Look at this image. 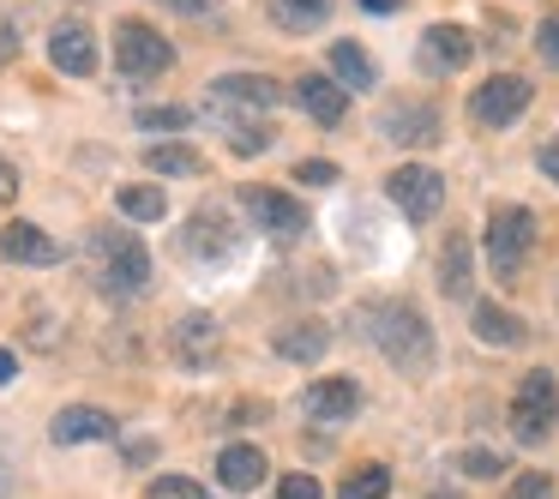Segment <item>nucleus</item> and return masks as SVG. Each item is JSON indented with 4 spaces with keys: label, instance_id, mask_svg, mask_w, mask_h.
Segmentation results:
<instances>
[{
    "label": "nucleus",
    "instance_id": "obj_24",
    "mask_svg": "<svg viewBox=\"0 0 559 499\" xmlns=\"http://www.w3.org/2000/svg\"><path fill=\"white\" fill-rule=\"evenodd\" d=\"M331 73H337L343 91H373L379 67L367 61V49H355V43H331Z\"/></svg>",
    "mask_w": 559,
    "mask_h": 499
},
{
    "label": "nucleus",
    "instance_id": "obj_9",
    "mask_svg": "<svg viewBox=\"0 0 559 499\" xmlns=\"http://www.w3.org/2000/svg\"><path fill=\"white\" fill-rule=\"evenodd\" d=\"M181 247L193 259H205V265H223V259L241 247V229H235L229 205H199L193 217H187V229H181Z\"/></svg>",
    "mask_w": 559,
    "mask_h": 499
},
{
    "label": "nucleus",
    "instance_id": "obj_23",
    "mask_svg": "<svg viewBox=\"0 0 559 499\" xmlns=\"http://www.w3.org/2000/svg\"><path fill=\"white\" fill-rule=\"evenodd\" d=\"M265 13H271V25H277V31H289V37H307V31L325 25L331 0H265Z\"/></svg>",
    "mask_w": 559,
    "mask_h": 499
},
{
    "label": "nucleus",
    "instance_id": "obj_1",
    "mask_svg": "<svg viewBox=\"0 0 559 499\" xmlns=\"http://www.w3.org/2000/svg\"><path fill=\"white\" fill-rule=\"evenodd\" d=\"M355 331L397 367L403 379H427L439 367V337L427 325V313L403 295H379V301H361L355 307Z\"/></svg>",
    "mask_w": 559,
    "mask_h": 499
},
{
    "label": "nucleus",
    "instance_id": "obj_12",
    "mask_svg": "<svg viewBox=\"0 0 559 499\" xmlns=\"http://www.w3.org/2000/svg\"><path fill=\"white\" fill-rule=\"evenodd\" d=\"M385 139L391 145H403V151H415V145H439V139H445V121H439V109L433 103H391L385 109Z\"/></svg>",
    "mask_w": 559,
    "mask_h": 499
},
{
    "label": "nucleus",
    "instance_id": "obj_16",
    "mask_svg": "<svg viewBox=\"0 0 559 499\" xmlns=\"http://www.w3.org/2000/svg\"><path fill=\"white\" fill-rule=\"evenodd\" d=\"M0 253L13 259V265H61L67 259V247L55 241L49 229H37V223H7V229H0Z\"/></svg>",
    "mask_w": 559,
    "mask_h": 499
},
{
    "label": "nucleus",
    "instance_id": "obj_10",
    "mask_svg": "<svg viewBox=\"0 0 559 499\" xmlns=\"http://www.w3.org/2000/svg\"><path fill=\"white\" fill-rule=\"evenodd\" d=\"M535 103V85L530 79H518V73H493L487 85H475V97H469V115L481 127H511L523 109Z\"/></svg>",
    "mask_w": 559,
    "mask_h": 499
},
{
    "label": "nucleus",
    "instance_id": "obj_26",
    "mask_svg": "<svg viewBox=\"0 0 559 499\" xmlns=\"http://www.w3.org/2000/svg\"><path fill=\"white\" fill-rule=\"evenodd\" d=\"M145 169L151 175H181V181H193V175H205V157H199L193 145H151L145 151Z\"/></svg>",
    "mask_w": 559,
    "mask_h": 499
},
{
    "label": "nucleus",
    "instance_id": "obj_13",
    "mask_svg": "<svg viewBox=\"0 0 559 499\" xmlns=\"http://www.w3.org/2000/svg\"><path fill=\"white\" fill-rule=\"evenodd\" d=\"M301 409H307V421H325V427L355 421L361 415V385L355 379H313L301 391Z\"/></svg>",
    "mask_w": 559,
    "mask_h": 499
},
{
    "label": "nucleus",
    "instance_id": "obj_2",
    "mask_svg": "<svg viewBox=\"0 0 559 499\" xmlns=\"http://www.w3.org/2000/svg\"><path fill=\"white\" fill-rule=\"evenodd\" d=\"M91 277L109 301H133L151 289V253L133 229H91Z\"/></svg>",
    "mask_w": 559,
    "mask_h": 499
},
{
    "label": "nucleus",
    "instance_id": "obj_7",
    "mask_svg": "<svg viewBox=\"0 0 559 499\" xmlns=\"http://www.w3.org/2000/svg\"><path fill=\"white\" fill-rule=\"evenodd\" d=\"M283 85L265 73H223L211 79V115H229V121H259V115H277Z\"/></svg>",
    "mask_w": 559,
    "mask_h": 499
},
{
    "label": "nucleus",
    "instance_id": "obj_43",
    "mask_svg": "<svg viewBox=\"0 0 559 499\" xmlns=\"http://www.w3.org/2000/svg\"><path fill=\"white\" fill-rule=\"evenodd\" d=\"M0 494H7V482H0Z\"/></svg>",
    "mask_w": 559,
    "mask_h": 499
},
{
    "label": "nucleus",
    "instance_id": "obj_4",
    "mask_svg": "<svg viewBox=\"0 0 559 499\" xmlns=\"http://www.w3.org/2000/svg\"><path fill=\"white\" fill-rule=\"evenodd\" d=\"M169 67H175V43L157 25H145V19H121L115 25V73L121 79L145 85V79H163Z\"/></svg>",
    "mask_w": 559,
    "mask_h": 499
},
{
    "label": "nucleus",
    "instance_id": "obj_28",
    "mask_svg": "<svg viewBox=\"0 0 559 499\" xmlns=\"http://www.w3.org/2000/svg\"><path fill=\"white\" fill-rule=\"evenodd\" d=\"M271 127L265 121H229V151L235 157H259V151H271Z\"/></svg>",
    "mask_w": 559,
    "mask_h": 499
},
{
    "label": "nucleus",
    "instance_id": "obj_30",
    "mask_svg": "<svg viewBox=\"0 0 559 499\" xmlns=\"http://www.w3.org/2000/svg\"><path fill=\"white\" fill-rule=\"evenodd\" d=\"M457 470L469 475V482H493V475L506 470V458H499V451H487V445H469V451L457 458Z\"/></svg>",
    "mask_w": 559,
    "mask_h": 499
},
{
    "label": "nucleus",
    "instance_id": "obj_40",
    "mask_svg": "<svg viewBox=\"0 0 559 499\" xmlns=\"http://www.w3.org/2000/svg\"><path fill=\"white\" fill-rule=\"evenodd\" d=\"M13 55H19V37H13V25L0 19V61H13Z\"/></svg>",
    "mask_w": 559,
    "mask_h": 499
},
{
    "label": "nucleus",
    "instance_id": "obj_27",
    "mask_svg": "<svg viewBox=\"0 0 559 499\" xmlns=\"http://www.w3.org/2000/svg\"><path fill=\"white\" fill-rule=\"evenodd\" d=\"M337 499H391V470L385 463H361V470H349V482L337 487Z\"/></svg>",
    "mask_w": 559,
    "mask_h": 499
},
{
    "label": "nucleus",
    "instance_id": "obj_38",
    "mask_svg": "<svg viewBox=\"0 0 559 499\" xmlns=\"http://www.w3.org/2000/svg\"><path fill=\"white\" fill-rule=\"evenodd\" d=\"M157 458V445H151V439H127V463H151Z\"/></svg>",
    "mask_w": 559,
    "mask_h": 499
},
{
    "label": "nucleus",
    "instance_id": "obj_11",
    "mask_svg": "<svg viewBox=\"0 0 559 499\" xmlns=\"http://www.w3.org/2000/svg\"><path fill=\"white\" fill-rule=\"evenodd\" d=\"M169 349H175V361H181L187 373H211L217 355H223V325L211 313H181L175 331H169Z\"/></svg>",
    "mask_w": 559,
    "mask_h": 499
},
{
    "label": "nucleus",
    "instance_id": "obj_42",
    "mask_svg": "<svg viewBox=\"0 0 559 499\" xmlns=\"http://www.w3.org/2000/svg\"><path fill=\"white\" fill-rule=\"evenodd\" d=\"M361 13H403V0H355Z\"/></svg>",
    "mask_w": 559,
    "mask_h": 499
},
{
    "label": "nucleus",
    "instance_id": "obj_35",
    "mask_svg": "<svg viewBox=\"0 0 559 499\" xmlns=\"http://www.w3.org/2000/svg\"><path fill=\"white\" fill-rule=\"evenodd\" d=\"M295 181H307V187H331V181H337V163L307 157V163H295Z\"/></svg>",
    "mask_w": 559,
    "mask_h": 499
},
{
    "label": "nucleus",
    "instance_id": "obj_22",
    "mask_svg": "<svg viewBox=\"0 0 559 499\" xmlns=\"http://www.w3.org/2000/svg\"><path fill=\"white\" fill-rule=\"evenodd\" d=\"M469 319H475V337L487 343V349H518L530 331H523V319L518 313H506L499 301H475L469 307Z\"/></svg>",
    "mask_w": 559,
    "mask_h": 499
},
{
    "label": "nucleus",
    "instance_id": "obj_33",
    "mask_svg": "<svg viewBox=\"0 0 559 499\" xmlns=\"http://www.w3.org/2000/svg\"><path fill=\"white\" fill-rule=\"evenodd\" d=\"M506 499H554V475H542V470L518 475V482L506 487Z\"/></svg>",
    "mask_w": 559,
    "mask_h": 499
},
{
    "label": "nucleus",
    "instance_id": "obj_37",
    "mask_svg": "<svg viewBox=\"0 0 559 499\" xmlns=\"http://www.w3.org/2000/svg\"><path fill=\"white\" fill-rule=\"evenodd\" d=\"M13 199H19V169L0 157V205H13Z\"/></svg>",
    "mask_w": 559,
    "mask_h": 499
},
{
    "label": "nucleus",
    "instance_id": "obj_19",
    "mask_svg": "<svg viewBox=\"0 0 559 499\" xmlns=\"http://www.w3.org/2000/svg\"><path fill=\"white\" fill-rule=\"evenodd\" d=\"M475 289V253L463 235H445V247H439V295L445 301H463V295Z\"/></svg>",
    "mask_w": 559,
    "mask_h": 499
},
{
    "label": "nucleus",
    "instance_id": "obj_31",
    "mask_svg": "<svg viewBox=\"0 0 559 499\" xmlns=\"http://www.w3.org/2000/svg\"><path fill=\"white\" fill-rule=\"evenodd\" d=\"M145 499H211L199 482H187V475H157V482L145 487Z\"/></svg>",
    "mask_w": 559,
    "mask_h": 499
},
{
    "label": "nucleus",
    "instance_id": "obj_14",
    "mask_svg": "<svg viewBox=\"0 0 559 499\" xmlns=\"http://www.w3.org/2000/svg\"><path fill=\"white\" fill-rule=\"evenodd\" d=\"M115 433H121V421H115L109 409H97V403H67L49 421L55 445H97V439H115Z\"/></svg>",
    "mask_w": 559,
    "mask_h": 499
},
{
    "label": "nucleus",
    "instance_id": "obj_6",
    "mask_svg": "<svg viewBox=\"0 0 559 499\" xmlns=\"http://www.w3.org/2000/svg\"><path fill=\"white\" fill-rule=\"evenodd\" d=\"M241 205H247L253 229L265 235L271 247H295L307 229H313V217H307L301 199H295V193H277V187H241Z\"/></svg>",
    "mask_w": 559,
    "mask_h": 499
},
{
    "label": "nucleus",
    "instance_id": "obj_15",
    "mask_svg": "<svg viewBox=\"0 0 559 499\" xmlns=\"http://www.w3.org/2000/svg\"><path fill=\"white\" fill-rule=\"evenodd\" d=\"M49 61H55V73H67V79L97 73V37H91V25H79V19L55 25L49 31Z\"/></svg>",
    "mask_w": 559,
    "mask_h": 499
},
{
    "label": "nucleus",
    "instance_id": "obj_21",
    "mask_svg": "<svg viewBox=\"0 0 559 499\" xmlns=\"http://www.w3.org/2000/svg\"><path fill=\"white\" fill-rule=\"evenodd\" d=\"M325 349H331V331L319 319H295L271 337V355H283V361H319Z\"/></svg>",
    "mask_w": 559,
    "mask_h": 499
},
{
    "label": "nucleus",
    "instance_id": "obj_34",
    "mask_svg": "<svg viewBox=\"0 0 559 499\" xmlns=\"http://www.w3.org/2000/svg\"><path fill=\"white\" fill-rule=\"evenodd\" d=\"M535 55H542L547 67H559V13H547L542 25H535Z\"/></svg>",
    "mask_w": 559,
    "mask_h": 499
},
{
    "label": "nucleus",
    "instance_id": "obj_8",
    "mask_svg": "<svg viewBox=\"0 0 559 499\" xmlns=\"http://www.w3.org/2000/svg\"><path fill=\"white\" fill-rule=\"evenodd\" d=\"M385 193L409 223H433L439 211H445V175L427 169V163H403V169H391Z\"/></svg>",
    "mask_w": 559,
    "mask_h": 499
},
{
    "label": "nucleus",
    "instance_id": "obj_41",
    "mask_svg": "<svg viewBox=\"0 0 559 499\" xmlns=\"http://www.w3.org/2000/svg\"><path fill=\"white\" fill-rule=\"evenodd\" d=\"M13 379H19V355L0 349V385H13Z\"/></svg>",
    "mask_w": 559,
    "mask_h": 499
},
{
    "label": "nucleus",
    "instance_id": "obj_25",
    "mask_svg": "<svg viewBox=\"0 0 559 499\" xmlns=\"http://www.w3.org/2000/svg\"><path fill=\"white\" fill-rule=\"evenodd\" d=\"M115 211H121L127 223H163L169 217V199H163V187H121V193H115Z\"/></svg>",
    "mask_w": 559,
    "mask_h": 499
},
{
    "label": "nucleus",
    "instance_id": "obj_17",
    "mask_svg": "<svg viewBox=\"0 0 559 499\" xmlns=\"http://www.w3.org/2000/svg\"><path fill=\"white\" fill-rule=\"evenodd\" d=\"M289 97L301 103V115H307V121H319V127H343V115H349V91H343L337 79H319V73L295 79Z\"/></svg>",
    "mask_w": 559,
    "mask_h": 499
},
{
    "label": "nucleus",
    "instance_id": "obj_36",
    "mask_svg": "<svg viewBox=\"0 0 559 499\" xmlns=\"http://www.w3.org/2000/svg\"><path fill=\"white\" fill-rule=\"evenodd\" d=\"M535 169H542V175H547V181H554V187H559V133H554V139H547V145H542V151H535Z\"/></svg>",
    "mask_w": 559,
    "mask_h": 499
},
{
    "label": "nucleus",
    "instance_id": "obj_20",
    "mask_svg": "<svg viewBox=\"0 0 559 499\" xmlns=\"http://www.w3.org/2000/svg\"><path fill=\"white\" fill-rule=\"evenodd\" d=\"M265 470H271V463H265V451H259V445H223L217 451V482L229 487V494L259 487V482H265Z\"/></svg>",
    "mask_w": 559,
    "mask_h": 499
},
{
    "label": "nucleus",
    "instance_id": "obj_5",
    "mask_svg": "<svg viewBox=\"0 0 559 499\" xmlns=\"http://www.w3.org/2000/svg\"><path fill=\"white\" fill-rule=\"evenodd\" d=\"M535 253V211L530 205H493V217H487V265H493V277H518L523 265H530Z\"/></svg>",
    "mask_w": 559,
    "mask_h": 499
},
{
    "label": "nucleus",
    "instance_id": "obj_39",
    "mask_svg": "<svg viewBox=\"0 0 559 499\" xmlns=\"http://www.w3.org/2000/svg\"><path fill=\"white\" fill-rule=\"evenodd\" d=\"M163 7H175V13H187V19H205L211 13V0H163Z\"/></svg>",
    "mask_w": 559,
    "mask_h": 499
},
{
    "label": "nucleus",
    "instance_id": "obj_3",
    "mask_svg": "<svg viewBox=\"0 0 559 499\" xmlns=\"http://www.w3.org/2000/svg\"><path fill=\"white\" fill-rule=\"evenodd\" d=\"M559 421V379L547 367H530L511 391V439L518 445H547Z\"/></svg>",
    "mask_w": 559,
    "mask_h": 499
},
{
    "label": "nucleus",
    "instance_id": "obj_29",
    "mask_svg": "<svg viewBox=\"0 0 559 499\" xmlns=\"http://www.w3.org/2000/svg\"><path fill=\"white\" fill-rule=\"evenodd\" d=\"M187 121H193V109H181V103H163V109H139V127H145V133H181Z\"/></svg>",
    "mask_w": 559,
    "mask_h": 499
},
{
    "label": "nucleus",
    "instance_id": "obj_32",
    "mask_svg": "<svg viewBox=\"0 0 559 499\" xmlns=\"http://www.w3.org/2000/svg\"><path fill=\"white\" fill-rule=\"evenodd\" d=\"M271 499H325V487H319V475L295 470V475H283V482H277V494H271Z\"/></svg>",
    "mask_w": 559,
    "mask_h": 499
},
{
    "label": "nucleus",
    "instance_id": "obj_18",
    "mask_svg": "<svg viewBox=\"0 0 559 499\" xmlns=\"http://www.w3.org/2000/svg\"><path fill=\"white\" fill-rule=\"evenodd\" d=\"M421 61L427 73H463V67L475 61V43L463 25H427L421 31Z\"/></svg>",
    "mask_w": 559,
    "mask_h": 499
}]
</instances>
